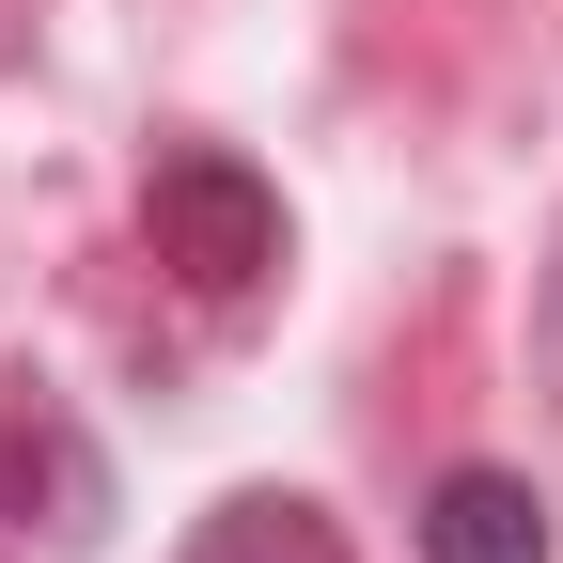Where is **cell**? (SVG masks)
Returning a JSON list of instances; mask_svg holds the SVG:
<instances>
[{
    "label": "cell",
    "instance_id": "7a4b0ae2",
    "mask_svg": "<svg viewBox=\"0 0 563 563\" xmlns=\"http://www.w3.org/2000/svg\"><path fill=\"white\" fill-rule=\"evenodd\" d=\"M422 563H548V501L517 470H454L422 501Z\"/></svg>",
    "mask_w": 563,
    "mask_h": 563
},
{
    "label": "cell",
    "instance_id": "6da1fadb",
    "mask_svg": "<svg viewBox=\"0 0 563 563\" xmlns=\"http://www.w3.org/2000/svg\"><path fill=\"white\" fill-rule=\"evenodd\" d=\"M141 235H157V266H188L203 298H251V282L282 266V203L251 157H157V188H141Z\"/></svg>",
    "mask_w": 563,
    "mask_h": 563
},
{
    "label": "cell",
    "instance_id": "3957f363",
    "mask_svg": "<svg viewBox=\"0 0 563 563\" xmlns=\"http://www.w3.org/2000/svg\"><path fill=\"white\" fill-rule=\"evenodd\" d=\"M188 563H344V532L298 501V485H235V501L188 532Z\"/></svg>",
    "mask_w": 563,
    "mask_h": 563
}]
</instances>
